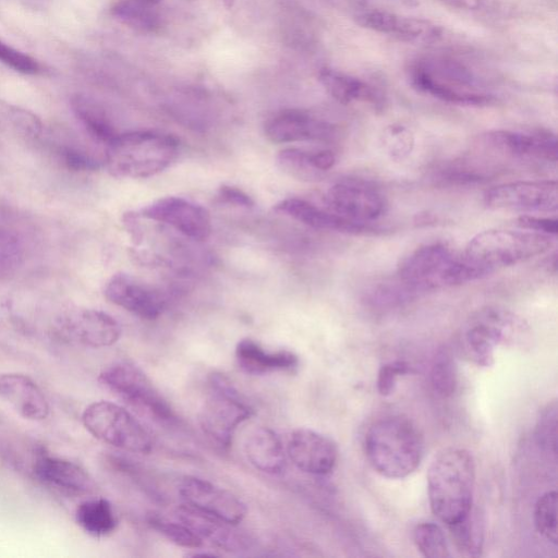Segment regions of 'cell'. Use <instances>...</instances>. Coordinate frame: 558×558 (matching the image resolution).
Masks as SVG:
<instances>
[{"mask_svg":"<svg viewBox=\"0 0 558 558\" xmlns=\"http://www.w3.org/2000/svg\"><path fill=\"white\" fill-rule=\"evenodd\" d=\"M475 463L470 451L447 448L432 461L427 472V495L432 512L448 526L472 510Z\"/></svg>","mask_w":558,"mask_h":558,"instance_id":"6da1fadb","label":"cell"},{"mask_svg":"<svg viewBox=\"0 0 558 558\" xmlns=\"http://www.w3.org/2000/svg\"><path fill=\"white\" fill-rule=\"evenodd\" d=\"M365 456L373 469L387 478H403L420 465L424 440L417 426L403 415L374 422L364 438Z\"/></svg>","mask_w":558,"mask_h":558,"instance_id":"7a4b0ae2","label":"cell"},{"mask_svg":"<svg viewBox=\"0 0 558 558\" xmlns=\"http://www.w3.org/2000/svg\"><path fill=\"white\" fill-rule=\"evenodd\" d=\"M407 72L416 90L444 102L484 107L495 101L474 71L456 60L422 58L411 62Z\"/></svg>","mask_w":558,"mask_h":558,"instance_id":"3957f363","label":"cell"},{"mask_svg":"<svg viewBox=\"0 0 558 558\" xmlns=\"http://www.w3.org/2000/svg\"><path fill=\"white\" fill-rule=\"evenodd\" d=\"M178 140L169 134L134 131L117 134L107 145L104 166L116 178L153 177L177 158Z\"/></svg>","mask_w":558,"mask_h":558,"instance_id":"277c9868","label":"cell"},{"mask_svg":"<svg viewBox=\"0 0 558 558\" xmlns=\"http://www.w3.org/2000/svg\"><path fill=\"white\" fill-rule=\"evenodd\" d=\"M486 276L442 242L417 247L402 259L397 271V277L415 293L456 287Z\"/></svg>","mask_w":558,"mask_h":558,"instance_id":"5b68a950","label":"cell"},{"mask_svg":"<svg viewBox=\"0 0 558 558\" xmlns=\"http://www.w3.org/2000/svg\"><path fill=\"white\" fill-rule=\"evenodd\" d=\"M554 236L529 230L492 229L475 234L466 244L463 256L486 275L547 252Z\"/></svg>","mask_w":558,"mask_h":558,"instance_id":"8992f818","label":"cell"},{"mask_svg":"<svg viewBox=\"0 0 558 558\" xmlns=\"http://www.w3.org/2000/svg\"><path fill=\"white\" fill-rule=\"evenodd\" d=\"M253 413L232 383L222 374L208 378V393L198 412L204 434L221 447H229L238 426Z\"/></svg>","mask_w":558,"mask_h":558,"instance_id":"52a82bcc","label":"cell"},{"mask_svg":"<svg viewBox=\"0 0 558 558\" xmlns=\"http://www.w3.org/2000/svg\"><path fill=\"white\" fill-rule=\"evenodd\" d=\"M526 329L524 320L508 310L484 308L463 331L462 351L474 364L489 367L495 361V349L501 343L514 342Z\"/></svg>","mask_w":558,"mask_h":558,"instance_id":"ba28073f","label":"cell"},{"mask_svg":"<svg viewBox=\"0 0 558 558\" xmlns=\"http://www.w3.org/2000/svg\"><path fill=\"white\" fill-rule=\"evenodd\" d=\"M99 384L128 405L158 422L174 421V412L150 379L135 365L117 362L104 368Z\"/></svg>","mask_w":558,"mask_h":558,"instance_id":"9c48e42d","label":"cell"},{"mask_svg":"<svg viewBox=\"0 0 558 558\" xmlns=\"http://www.w3.org/2000/svg\"><path fill=\"white\" fill-rule=\"evenodd\" d=\"M82 421L95 438L108 445L138 453H148L151 450L149 433L128 410L117 403H90L84 410Z\"/></svg>","mask_w":558,"mask_h":558,"instance_id":"30bf717a","label":"cell"},{"mask_svg":"<svg viewBox=\"0 0 558 558\" xmlns=\"http://www.w3.org/2000/svg\"><path fill=\"white\" fill-rule=\"evenodd\" d=\"M483 202L494 210L555 213L558 208V186L555 180L502 183L486 190Z\"/></svg>","mask_w":558,"mask_h":558,"instance_id":"8fae6325","label":"cell"},{"mask_svg":"<svg viewBox=\"0 0 558 558\" xmlns=\"http://www.w3.org/2000/svg\"><path fill=\"white\" fill-rule=\"evenodd\" d=\"M328 209L347 218L368 222L379 218L387 208L386 197L373 183L362 179H343L326 192Z\"/></svg>","mask_w":558,"mask_h":558,"instance_id":"7c38bea8","label":"cell"},{"mask_svg":"<svg viewBox=\"0 0 558 558\" xmlns=\"http://www.w3.org/2000/svg\"><path fill=\"white\" fill-rule=\"evenodd\" d=\"M137 215L171 226L193 240H205L211 233V219L208 210L182 197L160 198L144 207Z\"/></svg>","mask_w":558,"mask_h":558,"instance_id":"4fadbf2b","label":"cell"},{"mask_svg":"<svg viewBox=\"0 0 558 558\" xmlns=\"http://www.w3.org/2000/svg\"><path fill=\"white\" fill-rule=\"evenodd\" d=\"M184 504L236 525L246 515L245 504L231 492L196 476H185L179 484Z\"/></svg>","mask_w":558,"mask_h":558,"instance_id":"5bb4252c","label":"cell"},{"mask_svg":"<svg viewBox=\"0 0 558 558\" xmlns=\"http://www.w3.org/2000/svg\"><path fill=\"white\" fill-rule=\"evenodd\" d=\"M354 19L364 28L408 43L433 44L444 35V29L428 20L384 10L363 11Z\"/></svg>","mask_w":558,"mask_h":558,"instance_id":"9a60e30c","label":"cell"},{"mask_svg":"<svg viewBox=\"0 0 558 558\" xmlns=\"http://www.w3.org/2000/svg\"><path fill=\"white\" fill-rule=\"evenodd\" d=\"M286 451L298 469L313 475L331 473L338 460L335 441L310 428L293 430L288 438Z\"/></svg>","mask_w":558,"mask_h":558,"instance_id":"2e32d148","label":"cell"},{"mask_svg":"<svg viewBox=\"0 0 558 558\" xmlns=\"http://www.w3.org/2000/svg\"><path fill=\"white\" fill-rule=\"evenodd\" d=\"M104 293L112 304L147 320L156 319L167 305L158 290L125 272L113 275Z\"/></svg>","mask_w":558,"mask_h":558,"instance_id":"e0dca14e","label":"cell"},{"mask_svg":"<svg viewBox=\"0 0 558 558\" xmlns=\"http://www.w3.org/2000/svg\"><path fill=\"white\" fill-rule=\"evenodd\" d=\"M58 326L68 337L92 348L109 347L121 336V327L112 316L93 308L68 311L58 319Z\"/></svg>","mask_w":558,"mask_h":558,"instance_id":"ac0fdd59","label":"cell"},{"mask_svg":"<svg viewBox=\"0 0 558 558\" xmlns=\"http://www.w3.org/2000/svg\"><path fill=\"white\" fill-rule=\"evenodd\" d=\"M272 143L329 142L337 136L336 125L299 110H287L270 118L264 126Z\"/></svg>","mask_w":558,"mask_h":558,"instance_id":"d6986e66","label":"cell"},{"mask_svg":"<svg viewBox=\"0 0 558 558\" xmlns=\"http://www.w3.org/2000/svg\"><path fill=\"white\" fill-rule=\"evenodd\" d=\"M483 140L489 147L508 156L557 161V138L547 131L493 130Z\"/></svg>","mask_w":558,"mask_h":558,"instance_id":"ffe728a7","label":"cell"},{"mask_svg":"<svg viewBox=\"0 0 558 558\" xmlns=\"http://www.w3.org/2000/svg\"><path fill=\"white\" fill-rule=\"evenodd\" d=\"M274 210L317 230L349 234H368L378 231L376 227L368 222L347 218L301 198L282 199L274 206Z\"/></svg>","mask_w":558,"mask_h":558,"instance_id":"44dd1931","label":"cell"},{"mask_svg":"<svg viewBox=\"0 0 558 558\" xmlns=\"http://www.w3.org/2000/svg\"><path fill=\"white\" fill-rule=\"evenodd\" d=\"M178 520L185 523L196 535L211 546L227 551H240L250 546V538L234 524L202 512L186 504L175 511Z\"/></svg>","mask_w":558,"mask_h":558,"instance_id":"7402d4cb","label":"cell"},{"mask_svg":"<svg viewBox=\"0 0 558 558\" xmlns=\"http://www.w3.org/2000/svg\"><path fill=\"white\" fill-rule=\"evenodd\" d=\"M0 397L22 417L43 421L49 414L48 401L37 384L26 375H0Z\"/></svg>","mask_w":558,"mask_h":558,"instance_id":"603a6c76","label":"cell"},{"mask_svg":"<svg viewBox=\"0 0 558 558\" xmlns=\"http://www.w3.org/2000/svg\"><path fill=\"white\" fill-rule=\"evenodd\" d=\"M35 474L46 484L71 495H86L95 489L90 475L78 464L59 457L40 456Z\"/></svg>","mask_w":558,"mask_h":558,"instance_id":"cb8c5ba5","label":"cell"},{"mask_svg":"<svg viewBox=\"0 0 558 558\" xmlns=\"http://www.w3.org/2000/svg\"><path fill=\"white\" fill-rule=\"evenodd\" d=\"M238 366L246 374L264 375L271 372L292 371L299 365L298 356L288 350L265 351L252 339H242L235 347Z\"/></svg>","mask_w":558,"mask_h":558,"instance_id":"d4e9b609","label":"cell"},{"mask_svg":"<svg viewBox=\"0 0 558 558\" xmlns=\"http://www.w3.org/2000/svg\"><path fill=\"white\" fill-rule=\"evenodd\" d=\"M244 451L259 471L280 474L287 465L286 451L279 436L268 427H257L247 436Z\"/></svg>","mask_w":558,"mask_h":558,"instance_id":"484cf974","label":"cell"},{"mask_svg":"<svg viewBox=\"0 0 558 558\" xmlns=\"http://www.w3.org/2000/svg\"><path fill=\"white\" fill-rule=\"evenodd\" d=\"M318 81L324 89L338 102H367L379 106L383 97L379 90L359 77L333 69H323Z\"/></svg>","mask_w":558,"mask_h":558,"instance_id":"4316f807","label":"cell"},{"mask_svg":"<svg viewBox=\"0 0 558 558\" xmlns=\"http://www.w3.org/2000/svg\"><path fill=\"white\" fill-rule=\"evenodd\" d=\"M276 160L279 169L287 175L301 181H314L335 166L336 156L331 150L286 148L279 151Z\"/></svg>","mask_w":558,"mask_h":558,"instance_id":"83f0119b","label":"cell"},{"mask_svg":"<svg viewBox=\"0 0 558 558\" xmlns=\"http://www.w3.org/2000/svg\"><path fill=\"white\" fill-rule=\"evenodd\" d=\"M71 108L87 134L105 146L118 134L102 107L85 95H74Z\"/></svg>","mask_w":558,"mask_h":558,"instance_id":"f1b7e54d","label":"cell"},{"mask_svg":"<svg viewBox=\"0 0 558 558\" xmlns=\"http://www.w3.org/2000/svg\"><path fill=\"white\" fill-rule=\"evenodd\" d=\"M77 524L89 535L106 536L117 526L111 504L105 498H93L81 502L75 511Z\"/></svg>","mask_w":558,"mask_h":558,"instance_id":"f546056e","label":"cell"},{"mask_svg":"<svg viewBox=\"0 0 558 558\" xmlns=\"http://www.w3.org/2000/svg\"><path fill=\"white\" fill-rule=\"evenodd\" d=\"M150 4L132 0H120L112 7V14L123 24L140 29L151 31L158 25V15Z\"/></svg>","mask_w":558,"mask_h":558,"instance_id":"4dcf8cb0","label":"cell"},{"mask_svg":"<svg viewBox=\"0 0 558 558\" xmlns=\"http://www.w3.org/2000/svg\"><path fill=\"white\" fill-rule=\"evenodd\" d=\"M25 259V246L15 231L0 227V280L15 274Z\"/></svg>","mask_w":558,"mask_h":558,"instance_id":"1f68e13d","label":"cell"},{"mask_svg":"<svg viewBox=\"0 0 558 558\" xmlns=\"http://www.w3.org/2000/svg\"><path fill=\"white\" fill-rule=\"evenodd\" d=\"M413 542L418 551L429 558L450 557L442 530L433 522H423L413 530Z\"/></svg>","mask_w":558,"mask_h":558,"instance_id":"d6a6232c","label":"cell"},{"mask_svg":"<svg viewBox=\"0 0 558 558\" xmlns=\"http://www.w3.org/2000/svg\"><path fill=\"white\" fill-rule=\"evenodd\" d=\"M557 506V493L551 490L538 498L534 509V523L537 532L555 545L558 541Z\"/></svg>","mask_w":558,"mask_h":558,"instance_id":"836d02e7","label":"cell"},{"mask_svg":"<svg viewBox=\"0 0 558 558\" xmlns=\"http://www.w3.org/2000/svg\"><path fill=\"white\" fill-rule=\"evenodd\" d=\"M148 523L154 530L178 546L197 549L204 545L196 533L180 520L170 521L163 517L150 514Z\"/></svg>","mask_w":558,"mask_h":558,"instance_id":"e575fe53","label":"cell"},{"mask_svg":"<svg viewBox=\"0 0 558 558\" xmlns=\"http://www.w3.org/2000/svg\"><path fill=\"white\" fill-rule=\"evenodd\" d=\"M380 144L392 160L401 161L412 154L415 138L413 132L407 126L391 124L384 129L380 135Z\"/></svg>","mask_w":558,"mask_h":558,"instance_id":"d590c367","label":"cell"},{"mask_svg":"<svg viewBox=\"0 0 558 558\" xmlns=\"http://www.w3.org/2000/svg\"><path fill=\"white\" fill-rule=\"evenodd\" d=\"M472 511V510H471ZM470 513L452 525H449L458 550L471 556L478 555L482 549V529L478 521Z\"/></svg>","mask_w":558,"mask_h":558,"instance_id":"8d00e7d4","label":"cell"},{"mask_svg":"<svg viewBox=\"0 0 558 558\" xmlns=\"http://www.w3.org/2000/svg\"><path fill=\"white\" fill-rule=\"evenodd\" d=\"M430 383L435 392L442 397H449L454 392L457 371L452 356L447 351H440L434 359Z\"/></svg>","mask_w":558,"mask_h":558,"instance_id":"74e56055","label":"cell"},{"mask_svg":"<svg viewBox=\"0 0 558 558\" xmlns=\"http://www.w3.org/2000/svg\"><path fill=\"white\" fill-rule=\"evenodd\" d=\"M557 403L553 401L542 412L536 425L537 444L553 454L557 452Z\"/></svg>","mask_w":558,"mask_h":558,"instance_id":"f35d334b","label":"cell"},{"mask_svg":"<svg viewBox=\"0 0 558 558\" xmlns=\"http://www.w3.org/2000/svg\"><path fill=\"white\" fill-rule=\"evenodd\" d=\"M4 111L12 125L25 137L37 140L43 134V123L32 111L13 106L4 105Z\"/></svg>","mask_w":558,"mask_h":558,"instance_id":"ab89813d","label":"cell"},{"mask_svg":"<svg viewBox=\"0 0 558 558\" xmlns=\"http://www.w3.org/2000/svg\"><path fill=\"white\" fill-rule=\"evenodd\" d=\"M0 62L22 74L35 75L40 71V64L36 59L13 48L2 39H0Z\"/></svg>","mask_w":558,"mask_h":558,"instance_id":"60d3db41","label":"cell"},{"mask_svg":"<svg viewBox=\"0 0 558 558\" xmlns=\"http://www.w3.org/2000/svg\"><path fill=\"white\" fill-rule=\"evenodd\" d=\"M57 153L62 162L74 171L96 170L104 165L102 160L96 159L88 151L74 145L58 146Z\"/></svg>","mask_w":558,"mask_h":558,"instance_id":"b9f144b4","label":"cell"},{"mask_svg":"<svg viewBox=\"0 0 558 558\" xmlns=\"http://www.w3.org/2000/svg\"><path fill=\"white\" fill-rule=\"evenodd\" d=\"M412 366L401 360L385 363L380 366L377 375V390L379 395L386 397L392 393L399 376L413 373Z\"/></svg>","mask_w":558,"mask_h":558,"instance_id":"7bdbcfd3","label":"cell"},{"mask_svg":"<svg viewBox=\"0 0 558 558\" xmlns=\"http://www.w3.org/2000/svg\"><path fill=\"white\" fill-rule=\"evenodd\" d=\"M517 223L524 230L555 236L558 232V221L555 218L522 215Z\"/></svg>","mask_w":558,"mask_h":558,"instance_id":"ee69618b","label":"cell"},{"mask_svg":"<svg viewBox=\"0 0 558 558\" xmlns=\"http://www.w3.org/2000/svg\"><path fill=\"white\" fill-rule=\"evenodd\" d=\"M217 198L220 203L236 207L251 208L254 206L250 195L235 186L221 185L218 190Z\"/></svg>","mask_w":558,"mask_h":558,"instance_id":"f6af8a7d","label":"cell"},{"mask_svg":"<svg viewBox=\"0 0 558 558\" xmlns=\"http://www.w3.org/2000/svg\"><path fill=\"white\" fill-rule=\"evenodd\" d=\"M441 4L466 12H478L484 10L488 0H436Z\"/></svg>","mask_w":558,"mask_h":558,"instance_id":"bcb514c9","label":"cell"},{"mask_svg":"<svg viewBox=\"0 0 558 558\" xmlns=\"http://www.w3.org/2000/svg\"><path fill=\"white\" fill-rule=\"evenodd\" d=\"M132 1H136V2H142V3L154 5V4L158 3L161 0H132Z\"/></svg>","mask_w":558,"mask_h":558,"instance_id":"7dc6e473","label":"cell"},{"mask_svg":"<svg viewBox=\"0 0 558 558\" xmlns=\"http://www.w3.org/2000/svg\"><path fill=\"white\" fill-rule=\"evenodd\" d=\"M222 1L227 8H231L234 3V0H222Z\"/></svg>","mask_w":558,"mask_h":558,"instance_id":"c3c4849f","label":"cell"}]
</instances>
